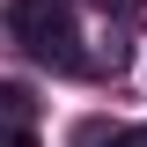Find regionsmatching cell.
<instances>
[{"label": "cell", "mask_w": 147, "mask_h": 147, "mask_svg": "<svg viewBox=\"0 0 147 147\" xmlns=\"http://www.w3.org/2000/svg\"><path fill=\"white\" fill-rule=\"evenodd\" d=\"M96 7H103V15H110V7H118V15H140L147 0H96Z\"/></svg>", "instance_id": "3957f363"}, {"label": "cell", "mask_w": 147, "mask_h": 147, "mask_svg": "<svg viewBox=\"0 0 147 147\" xmlns=\"http://www.w3.org/2000/svg\"><path fill=\"white\" fill-rule=\"evenodd\" d=\"M30 118H37L30 88H15V81H0V132H30Z\"/></svg>", "instance_id": "7a4b0ae2"}, {"label": "cell", "mask_w": 147, "mask_h": 147, "mask_svg": "<svg viewBox=\"0 0 147 147\" xmlns=\"http://www.w3.org/2000/svg\"><path fill=\"white\" fill-rule=\"evenodd\" d=\"M110 147H147V125H132V132H118Z\"/></svg>", "instance_id": "277c9868"}, {"label": "cell", "mask_w": 147, "mask_h": 147, "mask_svg": "<svg viewBox=\"0 0 147 147\" xmlns=\"http://www.w3.org/2000/svg\"><path fill=\"white\" fill-rule=\"evenodd\" d=\"M0 147H37V132H0Z\"/></svg>", "instance_id": "5b68a950"}, {"label": "cell", "mask_w": 147, "mask_h": 147, "mask_svg": "<svg viewBox=\"0 0 147 147\" xmlns=\"http://www.w3.org/2000/svg\"><path fill=\"white\" fill-rule=\"evenodd\" d=\"M7 37H15L30 59L59 66V74H81V66H88V52H81V30H74V7H66V0H7Z\"/></svg>", "instance_id": "6da1fadb"}]
</instances>
